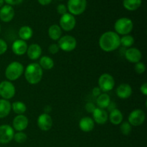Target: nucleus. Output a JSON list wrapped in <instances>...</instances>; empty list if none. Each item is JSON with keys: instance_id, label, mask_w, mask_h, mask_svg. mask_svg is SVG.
<instances>
[{"instance_id": "obj_1", "label": "nucleus", "mask_w": 147, "mask_h": 147, "mask_svg": "<svg viewBox=\"0 0 147 147\" xmlns=\"http://www.w3.org/2000/svg\"><path fill=\"white\" fill-rule=\"evenodd\" d=\"M120 45V37L115 32H106L99 39V46L102 50L107 53L117 50Z\"/></svg>"}, {"instance_id": "obj_2", "label": "nucleus", "mask_w": 147, "mask_h": 147, "mask_svg": "<svg viewBox=\"0 0 147 147\" xmlns=\"http://www.w3.org/2000/svg\"><path fill=\"white\" fill-rule=\"evenodd\" d=\"M43 76V70L38 63L28 65L24 71V77L30 84L35 85L41 81Z\"/></svg>"}, {"instance_id": "obj_3", "label": "nucleus", "mask_w": 147, "mask_h": 147, "mask_svg": "<svg viewBox=\"0 0 147 147\" xmlns=\"http://www.w3.org/2000/svg\"><path fill=\"white\" fill-rule=\"evenodd\" d=\"M24 71V66L17 61L11 62L5 70V76L9 81H14L20 78Z\"/></svg>"}, {"instance_id": "obj_4", "label": "nucleus", "mask_w": 147, "mask_h": 147, "mask_svg": "<svg viewBox=\"0 0 147 147\" xmlns=\"http://www.w3.org/2000/svg\"><path fill=\"white\" fill-rule=\"evenodd\" d=\"M134 27L133 22L127 17H122L116 20L114 24L116 33L121 35L129 34L132 31Z\"/></svg>"}, {"instance_id": "obj_5", "label": "nucleus", "mask_w": 147, "mask_h": 147, "mask_svg": "<svg viewBox=\"0 0 147 147\" xmlns=\"http://www.w3.org/2000/svg\"><path fill=\"white\" fill-rule=\"evenodd\" d=\"M86 0H68L67 1V9L70 11V14L73 16L83 14L86 10Z\"/></svg>"}, {"instance_id": "obj_6", "label": "nucleus", "mask_w": 147, "mask_h": 147, "mask_svg": "<svg viewBox=\"0 0 147 147\" xmlns=\"http://www.w3.org/2000/svg\"><path fill=\"white\" fill-rule=\"evenodd\" d=\"M58 46L60 49L65 52H71L77 46V40L71 35H65L58 40Z\"/></svg>"}, {"instance_id": "obj_7", "label": "nucleus", "mask_w": 147, "mask_h": 147, "mask_svg": "<svg viewBox=\"0 0 147 147\" xmlns=\"http://www.w3.org/2000/svg\"><path fill=\"white\" fill-rule=\"evenodd\" d=\"M98 86L101 91L104 93L110 91L115 86L114 78L109 73H103L98 79Z\"/></svg>"}, {"instance_id": "obj_8", "label": "nucleus", "mask_w": 147, "mask_h": 147, "mask_svg": "<svg viewBox=\"0 0 147 147\" xmlns=\"http://www.w3.org/2000/svg\"><path fill=\"white\" fill-rule=\"evenodd\" d=\"M15 87L9 80H4L0 83V96L3 99L9 100L15 95Z\"/></svg>"}, {"instance_id": "obj_9", "label": "nucleus", "mask_w": 147, "mask_h": 147, "mask_svg": "<svg viewBox=\"0 0 147 147\" xmlns=\"http://www.w3.org/2000/svg\"><path fill=\"white\" fill-rule=\"evenodd\" d=\"M76 24V20L73 14L66 13L61 16L60 19V27L65 31H71L75 28Z\"/></svg>"}, {"instance_id": "obj_10", "label": "nucleus", "mask_w": 147, "mask_h": 147, "mask_svg": "<svg viewBox=\"0 0 147 147\" xmlns=\"http://www.w3.org/2000/svg\"><path fill=\"white\" fill-rule=\"evenodd\" d=\"M145 119H146V116L143 111L141 109H135L133 111L131 112L128 120H129V123L131 126H139L144 122Z\"/></svg>"}, {"instance_id": "obj_11", "label": "nucleus", "mask_w": 147, "mask_h": 147, "mask_svg": "<svg viewBox=\"0 0 147 147\" xmlns=\"http://www.w3.org/2000/svg\"><path fill=\"white\" fill-rule=\"evenodd\" d=\"M14 129L9 125L0 126V143L3 144L9 143L14 138Z\"/></svg>"}, {"instance_id": "obj_12", "label": "nucleus", "mask_w": 147, "mask_h": 147, "mask_svg": "<svg viewBox=\"0 0 147 147\" xmlns=\"http://www.w3.org/2000/svg\"><path fill=\"white\" fill-rule=\"evenodd\" d=\"M37 126L43 131H47L53 126V119L48 113H42L37 119Z\"/></svg>"}, {"instance_id": "obj_13", "label": "nucleus", "mask_w": 147, "mask_h": 147, "mask_svg": "<svg viewBox=\"0 0 147 147\" xmlns=\"http://www.w3.org/2000/svg\"><path fill=\"white\" fill-rule=\"evenodd\" d=\"M125 57L130 63H136L140 62L142 60V54L139 49L130 47L125 52Z\"/></svg>"}, {"instance_id": "obj_14", "label": "nucleus", "mask_w": 147, "mask_h": 147, "mask_svg": "<svg viewBox=\"0 0 147 147\" xmlns=\"http://www.w3.org/2000/svg\"><path fill=\"white\" fill-rule=\"evenodd\" d=\"M29 121L24 115H17L13 120V128L17 131H22L28 126Z\"/></svg>"}, {"instance_id": "obj_15", "label": "nucleus", "mask_w": 147, "mask_h": 147, "mask_svg": "<svg viewBox=\"0 0 147 147\" xmlns=\"http://www.w3.org/2000/svg\"><path fill=\"white\" fill-rule=\"evenodd\" d=\"M14 17V10L10 5H4L0 9V20L4 22H9Z\"/></svg>"}, {"instance_id": "obj_16", "label": "nucleus", "mask_w": 147, "mask_h": 147, "mask_svg": "<svg viewBox=\"0 0 147 147\" xmlns=\"http://www.w3.org/2000/svg\"><path fill=\"white\" fill-rule=\"evenodd\" d=\"M27 46L26 41L22 40H17L13 42L11 46V50L12 52L17 55H22L27 53Z\"/></svg>"}, {"instance_id": "obj_17", "label": "nucleus", "mask_w": 147, "mask_h": 147, "mask_svg": "<svg viewBox=\"0 0 147 147\" xmlns=\"http://www.w3.org/2000/svg\"><path fill=\"white\" fill-rule=\"evenodd\" d=\"M132 88L127 83H122L116 89V95L121 99H127L131 96Z\"/></svg>"}, {"instance_id": "obj_18", "label": "nucleus", "mask_w": 147, "mask_h": 147, "mask_svg": "<svg viewBox=\"0 0 147 147\" xmlns=\"http://www.w3.org/2000/svg\"><path fill=\"white\" fill-rule=\"evenodd\" d=\"M93 117L94 122H96L98 124H104L108 120L107 112L104 109L96 108L93 112Z\"/></svg>"}, {"instance_id": "obj_19", "label": "nucleus", "mask_w": 147, "mask_h": 147, "mask_svg": "<svg viewBox=\"0 0 147 147\" xmlns=\"http://www.w3.org/2000/svg\"><path fill=\"white\" fill-rule=\"evenodd\" d=\"M27 56L30 60H35L40 58L42 55V48L38 44H32L27 47Z\"/></svg>"}, {"instance_id": "obj_20", "label": "nucleus", "mask_w": 147, "mask_h": 147, "mask_svg": "<svg viewBox=\"0 0 147 147\" xmlns=\"http://www.w3.org/2000/svg\"><path fill=\"white\" fill-rule=\"evenodd\" d=\"M79 127L80 130L84 132H90L94 129L95 122L91 118L83 117L82 118L79 122Z\"/></svg>"}, {"instance_id": "obj_21", "label": "nucleus", "mask_w": 147, "mask_h": 147, "mask_svg": "<svg viewBox=\"0 0 147 147\" xmlns=\"http://www.w3.org/2000/svg\"><path fill=\"white\" fill-rule=\"evenodd\" d=\"M11 109V105L5 99H0V119L5 118L9 114Z\"/></svg>"}, {"instance_id": "obj_22", "label": "nucleus", "mask_w": 147, "mask_h": 147, "mask_svg": "<svg viewBox=\"0 0 147 147\" xmlns=\"http://www.w3.org/2000/svg\"><path fill=\"white\" fill-rule=\"evenodd\" d=\"M48 35L53 40H58L62 36V30L57 24H53L48 29Z\"/></svg>"}, {"instance_id": "obj_23", "label": "nucleus", "mask_w": 147, "mask_h": 147, "mask_svg": "<svg viewBox=\"0 0 147 147\" xmlns=\"http://www.w3.org/2000/svg\"><path fill=\"white\" fill-rule=\"evenodd\" d=\"M123 116L121 111L119 109H116L111 111L110 116H109V120L111 123L114 125H119L123 121Z\"/></svg>"}, {"instance_id": "obj_24", "label": "nucleus", "mask_w": 147, "mask_h": 147, "mask_svg": "<svg viewBox=\"0 0 147 147\" xmlns=\"http://www.w3.org/2000/svg\"><path fill=\"white\" fill-rule=\"evenodd\" d=\"M18 34L21 40L24 41L29 40L33 35L32 29L29 26H23L20 29Z\"/></svg>"}, {"instance_id": "obj_25", "label": "nucleus", "mask_w": 147, "mask_h": 147, "mask_svg": "<svg viewBox=\"0 0 147 147\" xmlns=\"http://www.w3.org/2000/svg\"><path fill=\"white\" fill-rule=\"evenodd\" d=\"M142 0H123V5L129 11H135L142 5Z\"/></svg>"}, {"instance_id": "obj_26", "label": "nucleus", "mask_w": 147, "mask_h": 147, "mask_svg": "<svg viewBox=\"0 0 147 147\" xmlns=\"http://www.w3.org/2000/svg\"><path fill=\"white\" fill-rule=\"evenodd\" d=\"M96 103H97L98 108H100V109H106V108L109 106V103H111L110 96L108 94H106V93L100 94V96H98L97 100H96Z\"/></svg>"}, {"instance_id": "obj_27", "label": "nucleus", "mask_w": 147, "mask_h": 147, "mask_svg": "<svg viewBox=\"0 0 147 147\" xmlns=\"http://www.w3.org/2000/svg\"><path fill=\"white\" fill-rule=\"evenodd\" d=\"M42 69L44 70H51L54 67V61L51 57L47 55L42 56L40 59V63H39Z\"/></svg>"}, {"instance_id": "obj_28", "label": "nucleus", "mask_w": 147, "mask_h": 147, "mask_svg": "<svg viewBox=\"0 0 147 147\" xmlns=\"http://www.w3.org/2000/svg\"><path fill=\"white\" fill-rule=\"evenodd\" d=\"M11 109L15 113L18 115H22L27 111V106L23 102L15 101L11 105Z\"/></svg>"}, {"instance_id": "obj_29", "label": "nucleus", "mask_w": 147, "mask_h": 147, "mask_svg": "<svg viewBox=\"0 0 147 147\" xmlns=\"http://www.w3.org/2000/svg\"><path fill=\"white\" fill-rule=\"evenodd\" d=\"M134 38L129 34H126L123 37L120 38L121 45L125 47H131L134 44Z\"/></svg>"}, {"instance_id": "obj_30", "label": "nucleus", "mask_w": 147, "mask_h": 147, "mask_svg": "<svg viewBox=\"0 0 147 147\" xmlns=\"http://www.w3.org/2000/svg\"><path fill=\"white\" fill-rule=\"evenodd\" d=\"M14 141L18 144H23L27 141V136L25 133L22 131H18L17 133L14 134Z\"/></svg>"}, {"instance_id": "obj_31", "label": "nucleus", "mask_w": 147, "mask_h": 147, "mask_svg": "<svg viewBox=\"0 0 147 147\" xmlns=\"http://www.w3.org/2000/svg\"><path fill=\"white\" fill-rule=\"evenodd\" d=\"M120 129L121 133L123 135H129L131 131V125L129 123V122H123L121 123L120 126Z\"/></svg>"}, {"instance_id": "obj_32", "label": "nucleus", "mask_w": 147, "mask_h": 147, "mask_svg": "<svg viewBox=\"0 0 147 147\" xmlns=\"http://www.w3.org/2000/svg\"><path fill=\"white\" fill-rule=\"evenodd\" d=\"M134 66V70L136 71V73H137L138 74H142L145 72L146 70V65H144V63H142V62H139V63H135Z\"/></svg>"}, {"instance_id": "obj_33", "label": "nucleus", "mask_w": 147, "mask_h": 147, "mask_svg": "<svg viewBox=\"0 0 147 147\" xmlns=\"http://www.w3.org/2000/svg\"><path fill=\"white\" fill-rule=\"evenodd\" d=\"M7 48H8V46H7V42L2 39H0V55L5 53Z\"/></svg>"}, {"instance_id": "obj_34", "label": "nucleus", "mask_w": 147, "mask_h": 147, "mask_svg": "<svg viewBox=\"0 0 147 147\" xmlns=\"http://www.w3.org/2000/svg\"><path fill=\"white\" fill-rule=\"evenodd\" d=\"M48 50L51 54L54 55L58 53L59 50H60V47H59L58 45L55 44L54 43V44H52L51 45H50V47H49L48 48Z\"/></svg>"}, {"instance_id": "obj_35", "label": "nucleus", "mask_w": 147, "mask_h": 147, "mask_svg": "<svg viewBox=\"0 0 147 147\" xmlns=\"http://www.w3.org/2000/svg\"><path fill=\"white\" fill-rule=\"evenodd\" d=\"M57 11L58 14L63 15L67 13V7L65 4H59L57 7Z\"/></svg>"}, {"instance_id": "obj_36", "label": "nucleus", "mask_w": 147, "mask_h": 147, "mask_svg": "<svg viewBox=\"0 0 147 147\" xmlns=\"http://www.w3.org/2000/svg\"><path fill=\"white\" fill-rule=\"evenodd\" d=\"M86 110L88 113H93V112L94 111V110L96 109V106H95L94 103H87L86 104Z\"/></svg>"}, {"instance_id": "obj_37", "label": "nucleus", "mask_w": 147, "mask_h": 147, "mask_svg": "<svg viewBox=\"0 0 147 147\" xmlns=\"http://www.w3.org/2000/svg\"><path fill=\"white\" fill-rule=\"evenodd\" d=\"M8 5H18L21 4L23 1V0H4Z\"/></svg>"}, {"instance_id": "obj_38", "label": "nucleus", "mask_w": 147, "mask_h": 147, "mask_svg": "<svg viewBox=\"0 0 147 147\" xmlns=\"http://www.w3.org/2000/svg\"><path fill=\"white\" fill-rule=\"evenodd\" d=\"M92 93H93V96L98 97V96H99L101 94V90H100V89L98 87H95L93 89V90H92Z\"/></svg>"}, {"instance_id": "obj_39", "label": "nucleus", "mask_w": 147, "mask_h": 147, "mask_svg": "<svg viewBox=\"0 0 147 147\" xmlns=\"http://www.w3.org/2000/svg\"><path fill=\"white\" fill-rule=\"evenodd\" d=\"M140 90L142 93H143L144 96L147 95V83H144V84H142V86H141Z\"/></svg>"}, {"instance_id": "obj_40", "label": "nucleus", "mask_w": 147, "mask_h": 147, "mask_svg": "<svg viewBox=\"0 0 147 147\" xmlns=\"http://www.w3.org/2000/svg\"><path fill=\"white\" fill-rule=\"evenodd\" d=\"M38 2L40 3L41 5L43 6H46V5H48L49 4L52 2V0H37Z\"/></svg>"}, {"instance_id": "obj_41", "label": "nucleus", "mask_w": 147, "mask_h": 147, "mask_svg": "<svg viewBox=\"0 0 147 147\" xmlns=\"http://www.w3.org/2000/svg\"><path fill=\"white\" fill-rule=\"evenodd\" d=\"M107 108H108V109H109V111H110V112L116 109V103H113V102H111V103H109V106H108Z\"/></svg>"}, {"instance_id": "obj_42", "label": "nucleus", "mask_w": 147, "mask_h": 147, "mask_svg": "<svg viewBox=\"0 0 147 147\" xmlns=\"http://www.w3.org/2000/svg\"><path fill=\"white\" fill-rule=\"evenodd\" d=\"M4 0H0V8L4 6Z\"/></svg>"}, {"instance_id": "obj_43", "label": "nucleus", "mask_w": 147, "mask_h": 147, "mask_svg": "<svg viewBox=\"0 0 147 147\" xmlns=\"http://www.w3.org/2000/svg\"><path fill=\"white\" fill-rule=\"evenodd\" d=\"M0 32H1V26H0Z\"/></svg>"}]
</instances>
